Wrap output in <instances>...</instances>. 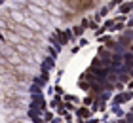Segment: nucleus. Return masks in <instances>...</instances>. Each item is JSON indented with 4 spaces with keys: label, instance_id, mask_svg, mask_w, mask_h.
Returning a JSON list of instances; mask_svg holds the SVG:
<instances>
[{
    "label": "nucleus",
    "instance_id": "obj_4",
    "mask_svg": "<svg viewBox=\"0 0 133 123\" xmlns=\"http://www.w3.org/2000/svg\"><path fill=\"white\" fill-rule=\"evenodd\" d=\"M76 115H78L80 119H89L91 110H89V108H78V110H76Z\"/></svg>",
    "mask_w": 133,
    "mask_h": 123
},
{
    "label": "nucleus",
    "instance_id": "obj_14",
    "mask_svg": "<svg viewBox=\"0 0 133 123\" xmlns=\"http://www.w3.org/2000/svg\"><path fill=\"white\" fill-rule=\"evenodd\" d=\"M78 46H88V40H86V38H82V40H80V44H78Z\"/></svg>",
    "mask_w": 133,
    "mask_h": 123
},
{
    "label": "nucleus",
    "instance_id": "obj_1",
    "mask_svg": "<svg viewBox=\"0 0 133 123\" xmlns=\"http://www.w3.org/2000/svg\"><path fill=\"white\" fill-rule=\"evenodd\" d=\"M133 98V93L131 91H124V93H120L114 97V100H112V106H118V104H124V102H128Z\"/></svg>",
    "mask_w": 133,
    "mask_h": 123
},
{
    "label": "nucleus",
    "instance_id": "obj_17",
    "mask_svg": "<svg viewBox=\"0 0 133 123\" xmlns=\"http://www.w3.org/2000/svg\"><path fill=\"white\" fill-rule=\"evenodd\" d=\"M0 4H4V0H0Z\"/></svg>",
    "mask_w": 133,
    "mask_h": 123
},
{
    "label": "nucleus",
    "instance_id": "obj_2",
    "mask_svg": "<svg viewBox=\"0 0 133 123\" xmlns=\"http://www.w3.org/2000/svg\"><path fill=\"white\" fill-rule=\"evenodd\" d=\"M55 34L59 36V42H61V46H66L70 42V38H72V30H55Z\"/></svg>",
    "mask_w": 133,
    "mask_h": 123
},
{
    "label": "nucleus",
    "instance_id": "obj_5",
    "mask_svg": "<svg viewBox=\"0 0 133 123\" xmlns=\"http://www.w3.org/2000/svg\"><path fill=\"white\" fill-rule=\"evenodd\" d=\"M129 11H133V2H124V4H120V13H122V15L129 13Z\"/></svg>",
    "mask_w": 133,
    "mask_h": 123
},
{
    "label": "nucleus",
    "instance_id": "obj_15",
    "mask_svg": "<svg viewBox=\"0 0 133 123\" xmlns=\"http://www.w3.org/2000/svg\"><path fill=\"white\" fill-rule=\"evenodd\" d=\"M128 25H129V27H133V17H131V19L128 21Z\"/></svg>",
    "mask_w": 133,
    "mask_h": 123
},
{
    "label": "nucleus",
    "instance_id": "obj_6",
    "mask_svg": "<svg viewBox=\"0 0 133 123\" xmlns=\"http://www.w3.org/2000/svg\"><path fill=\"white\" fill-rule=\"evenodd\" d=\"M131 40H133V30H129V32H124V36L120 38L118 44H120V46H124V44H129Z\"/></svg>",
    "mask_w": 133,
    "mask_h": 123
},
{
    "label": "nucleus",
    "instance_id": "obj_18",
    "mask_svg": "<svg viewBox=\"0 0 133 123\" xmlns=\"http://www.w3.org/2000/svg\"><path fill=\"white\" fill-rule=\"evenodd\" d=\"M131 53H133V47H131Z\"/></svg>",
    "mask_w": 133,
    "mask_h": 123
},
{
    "label": "nucleus",
    "instance_id": "obj_11",
    "mask_svg": "<svg viewBox=\"0 0 133 123\" xmlns=\"http://www.w3.org/2000/svg\"><path fill=\"white\" fill-rule=\"evenodd\" d=\"M99 42H105V44H108V42H110V36H101Z\"/></svg>",
    "mask_w": 133,
    "mask_h": 123
},
{
    "label": "nucleus",
    "instance_id": "obj_12",
    "mask_svg": "<svg viewBox=\"0 0 133 123\" xmlns=\"http://www.w3.org/2000/svg\"><path fill=\"white\" fill-rule=\"evenodd\" d=\"M55 93H57V95H63V89L59 87V85H55Z\"/></svg>",
    "mask_w": 133,
    "mask_h": 123
},
{
    "label": "nucleus",
    "instance_id": "obj_9",
    "mask_svg": "<svg viewBox=\"0 0 133 123\" xmlns=\"http://www.w3.org/2000/svg\"><path fill=\"white\" fill-rule=\"evenodd\" d=\"M108 10H110L108 6H105V8H101V11H99V15H97V17H105V15L108 13Z\"/></svg>",
    "mask_w": 133,
    "mask_h": 123
},
{
    "label": "nucleus",
    "instance_id": "obj_3",
    "mask_svg": "<svg viewBox=\"0 0 133 123\" xmlns=\"http://www.w3.org/2000/svg\"><path fill=\"white\" fill-rule=\"evenodd\" d=\"M53 66H55V59L48 57L44 63H42V72H50V70H53Z\"/></svg>",
    "mask_w": 133,
    "mask_h": 123
},
{
    "label": "nucleus",
    "instance_id": "obj_19",
    "mask_svg": "<svg viewBox=\"0 0 133 123\" xmlns=\"http://www.w3.org/2000/svg\"><path fill=\"white\" fill-rule=\"evenodd\" d=\"M0 38H2V34H0Z\"/></svg>",
    "mask_w": 133,
    "mask_h": 123
},
{
    "label": "nucleus",
    "instance_id": "obj_10",
    "mask_svg": "<svg viewBox=\"0 0 133 123\" xmlns=\"http://www.w3.org/2000/svg\"><path fill=\"white\" fill-rule=\"evenodd\" d=\"M124 123H133V112L125 114V119H124Z\"/></svg>",
    "mask_w": 133,
    "mask_h": 123
},
{
    "label": "nucleus",
    "instance_id": "obj_21",
    "mask_svg": "<svg viewBox=\"0 0 133 123\" xmlns=\"http://www.w3.org/2000/svg\"><path fill=\"white\" fill-rule=\"evenodd\" d=\"M122 123H124V121H122Z\"/></svg>",
    "mask_w": 133,
    "mask_h": 123
},
{
    "label": "nucleus",
    "instance_id": "obj_20",
    "mask_svg": "<svg viewBox=\"0 0 133 123\" xmlns=\"http://www.w3.org/2000/svg\"><path fill=\"white\" fill-rule=\"evenodd\" d=\"M131 112H133V108H131Z\"/></svg>",
    "mask_w": 133,
    "mask_h": 123
},
{
    "label": "nucleus",
    "instance_id": "obj_8",
    "mask_svg": "<svg viewBox=\"0 0 133 123\" xmlns=\"http://www.w3.org/2000/svg\"><path fill=\"white\" fill-rule=\"evenodd\" d=\"M59 104H61V98H59V97H55V98H53V100L50 102V106H51V108H57Z\"/></svg>",
    "mask_w": 133,
    "mask_h": 123
},
{
    "label": "nucleus",
    "instance_id": "obj_7",
    "mask_svg": "<svg viewBox=\"0 0 133 123\" xmlns=\"http://www.w3.org/2000/svg\"><path fill=\"white\" fill-rule=\"evenodd\" d=\"M82 32H84V27H82V25H76V27L72 28V34H76V36H82Z\"/></svg>",
    "mask_w": 133,
    "mask_h": 123
},
{
    "label": "nucleus",
    "instance_id": "obj_13",
    "mask_svg": "<svg viewBox=\"0 0 133 123\" xmlns=\"http://www.w3.org/2000/svg\"><path fill=\"white\" fill-rule=\"evenodd\" d=\"M112 28H116V30H122V28H124V25H120V23H118V25H114Z\"/></svg>",
    "mask_w": 133,
    "mask_h": 123
},
{
    "label": "nucleus",
    "instance_id": "obj_16",
    "mask_svg": "<svg viewBox=\"0 0 133 123\" xmlns=\"http://www.w3.org/2000/svg\"><path fill=\"white\" fill-rule=\"evenodd\" d=\"M129 78H133V70H131V76H129Z\"/></svg>",
    "mask_w": 133,
    "mask_h": 123
}]
</instances>
